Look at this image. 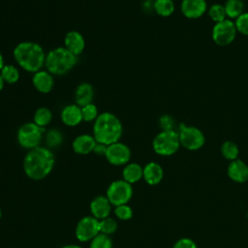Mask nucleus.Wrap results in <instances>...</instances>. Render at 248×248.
I'll use <instances>...</instances> for the list:
<instances>
[{
  "label": "nucleus",
  "instance_id": "40",
  "mask_svg": "<svg viewBox=\"0 0 248 248\" xmlns=\"http://www.w3.org/2000/svg\"><path fill=\"white\" fill-rule=\"evenodd\" d=\"M1 215H2V212H1V209H0V219H1Z\"/></svg>",
  "mask_w": 248,
  "mask_h": 248
},
{
  "label": "nucleus",
  "instance_id": "15",
  "mask_svg": "<svg viewBox=\"0 0 248 248\" xmlns=\"http://www.w3.org/2000/svg\"><path fill=\"white\" fill-rule=\"evenodd\" d=\"M60 119L67 127H76L82 122L81 108L77 104L65 106L60 112Z\"/></svg>",
  "mask_w": 248,
  "mask_h": 248
},
{
  "label": "nucleus",
  "instance_id": "18",
  "mask_svg": "<svg viewBox=\"0 0 248 248\" xmlns=\"http://www.w3.org/2000/svg\"><path fill=\"white\" fill-rule=\"evenodd\" d=\"M228 176L236 183H244L248 180V166L241 160L231 161L227 169Z\"/></svg>",
  "mask_w": 248,
  "mask_h": 248
},
{
  "label": "nucleus",
  "instance_id": "20",
  "mask_svg": "<svg viewBox=\"0 0 248 248\" xmlns=\"http://www.w3.org/2000/svg\"><path fill=\"white\" fill-rule=\"evenodd\" d=\"M164 176V170L161 165L156 162H149L143 167L144 181L149 185H156L160 183Z\"/></svg>",
  "mask_w": 248,
  "mask_h": 248
},
{
  "label": "nucleus",
  "instance_id": "19",
  "mask_svg": "<svg viewBox=\"0 0 248 248\" xmlns=\"http://www.w3.org/2000/svg\"><path fill=\"white\" fill-rule=\"evenodd\" d=\"M94 87L91 83L89 82H81L79 83L76 90H75V104L78 105L79 107H83L87 104L93 103V98H94Z\"/></svg>",
  "mask_w": 248,
  "mask_h": 248
},
{
  "label": "nucleus",
  "instance_id": "33",
  "mask_svg": "<svg viewBox=\"0 0 248 248\" xmlns=\"http://www.w3.org/2000/svg\"><path fill=\"white\" fill-rule=\"evenodd\" d=\"M114 215L122 220V221H126V220H129L132 218L133 216V210L132 208L127 204H121V205H117L115 206L114 208Z\"/></svg>",
  "mask_w": 248,
  "mask_h": 248
},
{
  "label": "nucleus",
  "instance_id": "41",
  "mask_svg": "<svg viewBox=\"0 0 248 248\" xmlns=\"http://www.w3.org/2000/svg\"><path fill=\"white\" fill-rule=\"evenodd\" d=\"M148 1H154V0H148Z\"/></svg>",
  "mask_w": 248,
  "mask_h": 248
},
{
  "label": "nucleus",
  "instance_id": "13",
  "mask_svg": "<svg viewBox=\"0 0 248 248\" xmlns=\"http://www.w3.org/2000/svg\"><path fill=\"white\" fill-rule=\"evenodd\" d=\"M32 84L38 92L48 94L54 87V76L47 70L42 69L33 74Z\"/></svg>",
  "mask_w": 248,
  "mask_h": 248
},
{
  "label": "nucleus",
  "instance_id": "21",
  "mask_svg": "<svg viewBox=\"0 0 248 248\" xmlns=\"http://www.w3.org/2000/svg\"><path fill=\"white\" fill-rule=\"evenodd\" d=\"M143 176V168L138 163H128L122 170V177L130 184L140 181Z\"/></svg>",
  "mask_w": 248,
  "mask_h": 248
},
{
  "label": "nucleus",
  "instance_id": "1",
  "mask_svg": "<svg viewBox=\"0 0 248 248\" xmlns=\"http://www.w3.org/2000/svg\"><path fill=\"white\" fill-rule=\"evenodd\" d=\"M55 157L51 149L38 146L28 150L23 159L24 173L32 180H42L53 170Z\"/></svg>",
  "mask_w": 248,
  "mask_h": 248
},
{
  "label": "nucleus",
  "instance_id": "2",
  "mask_svg": "<svg viewBox=\"0 0 248 248\" xmlns=\"http://www.w3.org/2000/svg\"><path fill=\"white\" fill-rule=\"evenodd\" d=\"M46 55L44 47L33 41L20 42L13 49V56L17 66L32 74L45 67Z\"/></svg>",
  "mask_w": 248,
  "mask_h": 248
},
{
  "label": "nucleus",
  "instance_id": "38",
  "mask_svg": "<svg viewBox=\"0 0 248 248\" xmlns=\"http://www.w3.org/2000/svg\"><path fill=\"white\" fill-rule=\"evenodd\" d=\"M61 248H82V247L79 246V245H77V244H67V245H64Z\"/></svg>",
  "mask_w": 248,
  "mask_h": 248
},
{
  "label": "nucleus",
  "instance_id": "39",
  "mask_svg": "<svg viewBox=\"0 0 248 248\" xmlns=\"http://www.w3.org/2000/svg\"><path fill=\"white\" fill-rule=\"evenodd\" d=\"M4 86H5V81H4V79L2 78V77L0 75V92L4 89Z\"/></svg>",
  "mask_w": 248,
  "mask_h": 248
},
{
  "label": "nucleus",
  "instance_id": "23",
  "mask_svg": "<svg viewBox=\"0 0 248 248\" xmlns=\"http://www.w3.org/2000/svg\"><path fill=\"white\" fill-rule=\"evenodd\" d=\"M52 121V112L46 107L38 108L33 115V122L41 128L46 129Z\"/></svg>",
  "mask_w": 248,
  "mask_h": 248
},
{
  "label": "nucleus",
  "instance_id": "7",
  "mask_svg": "<svg viewBox=\"0 0 248 248\" xmlns=\"http://www.w3.org/2000/svg\"><path fill=\"white\" fill-rule=\"evenodd\" d=\"M180 144L191 151L202 148L205 142V137L202 130L194 126L180 124L178 128Z\"/></svg>",
  "mask_w": 248,
  "mask_h": 248
},
{
  "label": "nucleus",
  "instance_id": "24",
  "mask_svg": "<svg viewBox=\"0 0 248 248\" xmlns=\"http://www.w3.org/2000/svg\"><path fill=\"white\" fill-rule=\"evenodd\" d=\"M0 75L7 84H15L20 78L19 69L14 64H5L0 71Z\"/></svg>",
  "mask_w": 248,
  "mask_h": 248
},
{
  "label": "nucleus",
  "instance_id": "14",
  "mask_svg": "<svg viewBox=\"0 0 248 248\" xmlns=\"http://www.w3.org/2000/svg\"><path fill=\"white\" fill-rule=\"evenodd\" d=\"M63 46H65L76 56H78L83 52L85 48V39L80 32L77 30H71L67 32L64 37Z\"/></svg>",
  "mask_w": 248,
  "mask_h": 248
},
{
  "label": "nucleus",
  "instance_id": "10",
  "mask_svg": "<svg viewBox=\"0 0 248 248\" xmlns=\"http://www.w3.org/2000/svg\"><path fill=\"white\" fill-rule=\"evenodd\" d=\"M100 233V222L95 217L84 216L76 226V237L81 242L91 241Z\"/></svg>",
  "mask_w": 248,
  "mask_h": 248
},
{
  "label": "nucleus",
  "instance_id": "17",
  "mask_svg": "<svg viewBox=\"0 0 248 248\" xmlns=\"http://www.w3.org/2000/svg\"><path fill=\"white\" fill-rule=\"evenodd\" d=\"M90 211L92 216L96 219H105L110 214L111 203L106 196H97L90 202Z\"/></svg>",
  "mask_w": 248,
  "mask_h": 248
},
{
  "label": "nucleus",
  "instance_id": "5",
  "mask_svg": "<svg viewBox=\"0 0 248 248\" xmlns=\"http://www.w3.org/2000/svg\"><path fill=\"white\" fill-rule=\"evenodd\" d=\"M178 132L175 130H162L152 140L154 152L160 156H171L180 147Z\"/></svg>",
  "mask_w": 248,
  "mask_h": 248
},
{
  "label": "nucleus",
  "instance_id": "26",
  "mask_svg": "<svg viewBox=\"0 0 248 248\" xmlns=\"http://www.w3.org/2000/svg\"><path fill=\"white\" fill-rule=\"evenodd\" d=\"M153 10L158 16L168 17L173 14L175 5L173 0H154Z\"/></svg>",
  "mask_w": 248,
  "mask_h": 248
},
{
  "label": "nucleus",
  "instance_id": "9",
  "mask_svg": "<svg viewBox=\"0 0 248 248\" xmlns=\"http://www.w3.org/2000/svg\"><path fill=\"white\" fill-rule=\"evenodd\" d=\"M236 34L237 30L234 21L229 18L221 22L215 23L211 31V37L213 42L220 46H226L231 45L234 41Z\"/></svg>",
  "mask_w": 248,
  "mask_h": 248
},
{
  "label": "nucleus",
  "instance_id": "12",
  "mask_svg": "<svg viewBox=\"0 0 248 248\" xmlns=\"http://www.w3.org/2000/svg\"><path fill=\"white\" fill-rule=\"evenodd\" d=\"M180 11L185 17L197 19L207 12V3L205 0H182Z\"/></svg>",
  "mask_w": 248,
  "mask_h": 248
},
{
  "label": "nucleus",
  "instance_id": "34",
  "mask_svg": "<svg viewBox=\"0 0 248 248\" xmlns=\"http://www.w3.org/2000/svg\"><path fill=\"white\" fill-rule=\"evenodd\" d=\"M174 119L169 114H164L159 118V126L162 130H174Z\"/></svg>",
  "mask_w": 248,
  "mask_h": 248
},
{
  "label": "nucleus",
  "instance_id": "4",
  "mask_svg": "<svg viewBox=\"0 0 248 248\" xmlns=\"http://www.w3.org/2000/svg\"><path fill=\"white\" fill-rule=\"evenodd\" d=\"M78 63V56L65 46H57L46 52L45 67L53 76L68 74Z\"/></svg>",
  "mask_w": 248,
  "mask_h": 248
},
{
  "label": "nucleus",
  "instance_id": "11",
  "mask_svg": "<svg viewBox=\"0 0 248 248\" xmlns=\"http://www.w3.org/2000/svg\"><path fill=\"white\" fill-rule=\"evenodd\" d=\"M105 157L112 166H125L131 159V149L127 144L119 140L108 145Z\"/></svg>",
  "mask_w": 248,
  "mask_h": 248
},
{
  "label": "nucleus",
  "instance_id": "25",
  "mask_svg": "<svg viewBox=\"0 0 248 248\" xmlns=\"http://www.w3.org/2000/svg\"><path fill=\"white\" fill-rule=\"evenodd\" d=\"M44 138H45L46 146L49 149L56 148V147L60 146L64 140L62 132L56 128H51V129L46 131Z\"/></svg>",
  "mask_w": 248,
  "mask_h": 248
},
{
  "label": "nucleus",
  "instance_id": "6",
  "mask_svg": "<svg viewBox=\"0 0 248 248\" xmlns=\"http://www.w3.org/2000/svg\"><path fill=\"white\" fill-rule=\"evenodd\" d=\"M46 129L39 127L33 121L23 123L17 130L16 140L18 144L27 150L41 145Z\"/></svg>",
  "mask_w": 248,
  "mask_h": 248
},
{
  "label": "nucleus",
  "instance_id": "37",
  "mask_svg": "<svg viewBox=\"0 0 248 248\" xmlns=\"http://www.w3.org/2000/svg\"><path fill=\"white\" fill-rule=\"evenodd\" d=\"M4 65H5L4 56H3V54H2V52H1V50H0V71H1V69L4 67Z\"/></svg>",
  "mask_w": 248,
  "mask_h": 248
},
{
  "label": "nucleus",
  "instance_id": "30",
  "mask_svg": "<svg viewBox=\"0 0 248 248\" xmlns=\"http://www.w3.org/2000/svg\"><path fill=\"white\" fill-rule=\"evenodd\" d=\"M99 222H100V233L110 235L114 233L117 230V222L109 216L105 219L99 220Z\"/></svg>",
  "mask_w": 248,
  "mask_h": 248
},
{
  "label": "nucleus",
  "instance_id": "16",
  "mask_svg": "<svg viewBox=\"0 0 248 248\" xmlns=\"http://www.w3.org/2000/svg\"><path fill=\"white\" fill-rule=\"evenodd\" d=\"M96 143L97 141L94 139L93 135L80 134L74 139L72 142V148L77 154L87 155L93 152Z\"/></svg>",
  "mask_w": 248,
  "mask_h": 248
},
{
  "label": "nucleus",
  "instance_id": "36",
  "mask_svg": "<svg viewBox=\"0 0 248 248\" xmlns=\"http://www.w3.org/2000/svg\"><path fill=\"white\" fill-rule=\"evenodd\" d=\"M107 147L108 145H105L103 143H100V142H97L95 147H94V150L93 152L99 156H105L106 155V151H107Z\"/></svg>",
  "mask_w": 248,
  "mask_h": 248
},
{
  "label": "nucleus",
  "instance_id": "8",
  "mask_svg": "<svg viewBox=\"0 0 248 248\" xmlns=\"http://www.w3.org/2000/svg\"><path fill=\"white\" fill-rule=\"evenodd\" d=\"M133 196L132 184L128 183L124 179H118L112 181L107 189L106 197L111 203V205L117 206L128 203Z\"/></svg>",
  "mask_w": 248,
  "mask_h": 248
},
{
  "label": "nucleus",
  "instance_id": "3",
  "mask_svg": "<svg viewBox=\"0 0 248 248\" xmlns=\"http://www.w3.org/2000/svg\"><path fill=\"white\" fill-rule=\"evenodd\" d=\"M123 134V125L121 120L110 111L100 112L93 122L92 135L97 142L105 145L120 140Z\"/></svg>",
  "mask_w": 248,
  "mask_h": 248
},
{
  "label": "nucleus",
  "instance_id": "22",
  "mask_svg": "<svg viewBox=\"0 0 248 248\" xmlns=\"http://www.w3.org/2000/svg\"><path fill=\"white\" fill-rule=\"evenodd\" d=\"M227 17L229 19H236L244 13L245 5L243 0H227L224 4Z\"/></svg>",
  "mask_w": 248,
  "mask_h": 248
},
{
  "label": "nucleus",
  "instance_id": "32",
  "mask_svg": "<svg viewBox=\"0 0 248 248\" xmlns=\"http://www.w3.org/2000/svg\"><path fill=\"white\" fill-rule=\"evenodd\" d=\"M234 24L238 33L248 36V12H244L236 19H234Z\"/></svg>",
  "mask_w": 248,
  "mask_h": 248
},
{
  "label": "nucleus",
  "instance_id": "28",
  "mask_svg": "<svg viewBox=\"0 0 248 248\" xmlns=\"http://www.w3.org/2000/svg\"><path fill=\"white\" fill-rule=\"evenodd\" d=\"M207 14H208V16L210 17V19L214 23H218V22H221V21L227 19L226 11H225V7L223 4H219V3L212 4L209 7V9H207Z\"/></svg>",
  "mask_w": 248,
  "mask_h": 248
},
{
  "label": "nucleus",
  "instance_id": "29",
  "mask_svg": "<svg viewBox=\"0 0 248 248\" xmlns=\"http://www.w3.org/2000/svg\"><path fill=\"white\" fill-rule=\"evenodd\" d=\"M81 108L82 121L84 122H94L99 115V109L94 103L87 104Z\"/></svg>",
  "mask_w": 248,
  "mask_h": 248
},
{
  "label": "nucleus",
  "instance_id": "27",
  "mask_svg": "<svg viewBox=\"0 0 248 248\" xmlns=\"http://www.w3.org/2000/svg\"><path fill=\"white\" fill-rule=\"evenodd\" d=\"M221 154L225 159L229 161H233L236 160L238 157L239 148L234 141L226 140L221 145Z\"/></svg>",
  "mask_w": 248,
  "mask_h": 248
},
{
  "label": "nucleus",
  "instance_id": "35",
  "mask_svg": "<svg viewBox=\"0 0 248 248\" xmlns=\"http://www.w3.org/2000/svg\"><path fill=\"white\" fill-rule=\"evenodd\" d=\"M172 248H197V244L191 238L183 237L178 239Z\"/></svg>",
  "mask_w": 248,
  "mask_h": 248
},
{
  "label": "nucleus",
  "instance_id": "31",
  "mask_svg": "<svg viewBox=\"0 0 248 248\" xmlns=\"http://www.w3.org/2000/svg\"><path fill=\"white\" fill-rule=\"evenodd\" d=\"M89 248H112V241L109 235L99 233L90 241Z\"/></svg>",
  "mask_w": 248,
  "mask_h": 248
}]
</instances>
